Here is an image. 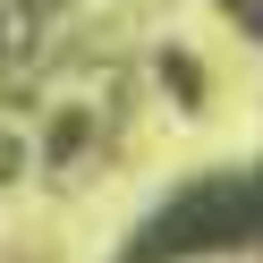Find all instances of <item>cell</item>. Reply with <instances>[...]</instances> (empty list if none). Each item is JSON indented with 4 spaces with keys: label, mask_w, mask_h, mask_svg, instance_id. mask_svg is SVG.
I'll use <instances>...</instances> for the list:
<instances>
[{
    "label": "cell",
    "mask_w": 263,
    "mask_h": 263,
    "mask_svg": "<svg viewBox=\"0 0 263 263\" xmlns=\"http://www.w3.org/2000/svg\"><path fill=\"white\" fill-rule=\"evenodd\" d=\"M212 9H221L238 34H255V43H263V0H212Z\"/></svg>",
    "instance_id": "obj_2"
},
{
    "label": "cell",
    "mask_w": 263,
    "mask_h": 263,
    "mask_svg": "<svg viewBox=\"0 0 263 263\" xmlns=\"http://www.w3.org/2000/svg\"><path fill=\"white\" fill-rule=\"evenodd\" d=\"M229 246H263V161L178 187L136 229V263H187V255H229Z\"/></svg>",
    "instance_id": "obj_1"
}]
</instances>
